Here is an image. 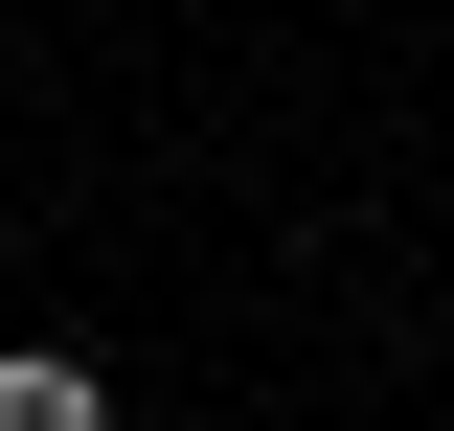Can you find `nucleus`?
Here are the masks:
<instances>
[{
    "label": "nucleus",
    "instance_id": "f257e3e1",
    "mask_svg": "<svg viewBox=\"0 0 454 431\" xmlns=\"http://www.w3.org/2000/svg\"><path fill=\"white\" fill-rule=\"evenodd\" d=\"M0 431H114V409H91V364H0Z\"/></svg>",
    "mask_w": 454,
    "mask_h": 431
}]
</instances>
